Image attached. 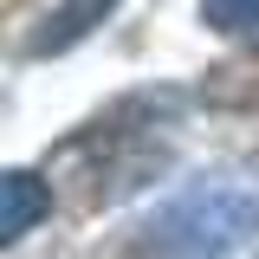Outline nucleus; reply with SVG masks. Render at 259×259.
<instances>
[{
	"mask_svg": "<svg viewBox=\"0 0 259 259\" xmlns=\"http://www.w3.org/2000/svg\"><path fill=\"white\" fill-rule=\"evenodd\" d=\"M253 233H259V188L233 182V175L182 188L149 227L156 253H168V259H227Z\"/></svg>",
	"mask_w": 259,
	"mask_h": 259,
	"instance_id": "nucleus-2",
	"label": "nucleus"
},
{
	"mask_svg": "<svg viewBox=\"0 0 259 259\" xmlns=\"http://www.w3.org/2000/svg\"><path fill=\"white\" fill-rule=\"evenodd\" d=\"M59 168H71L84 188V207H110L149 182V168H162V130H156V97H130L110 117L84 123L59 149Z\"/></svg>",
	"mask_w": 259,
	"mask_h": 259,
	"instance_id": "nucleus-1",
	"label": "nucleus"
},
{
	"mask_svg": "<svg viewBox=\"0 0 259 259\" xmlns=\"http://www.w3.org/2000/svg\"><path fill=\"white\" fill-rule=\"evenodd\" d=\"M7 214H0V240H26L32 233V221L39 214H52V194L39 188V175H26V168H13L7 182Z\"/></svg>",
	"mask_w": 259,
	"mask_h": 259,
	"instance_id": "nucleus-4",
	"label": "nucleus"
},
{
	"mask_svg": "<svg viewBox=\"0 0 259 259\" xmlns=\"http://www.w3.org/2000/svg\"><path fill=\"white\" fill-rule=\"evenodd\" d=\"M117 13V0H65L59 13L46 20V32L32 39V59H46V52H65V46H78L84 32H97L104 20Z\"/></svg>",
	"mask_w": 259,
	"mask_h": 259,
	"instance_id": "nucleus-3",
	"label": "nucleus"
},
{
	"mask_svg": "<svg viewBox=\"0 0 259 259\" xmlns=\"http://www.w3.org/2000/svg\"><path fill=\"white\" fill-rule=\"evenodd\" d=\"M201 26L240 46H259V0H201Z\"/></svg>",
	"mask_w": 259,
	"mask_h": 259,
	"instance_id": "nucleus-5",
	"label": "nucleus"
}]
</instances>
